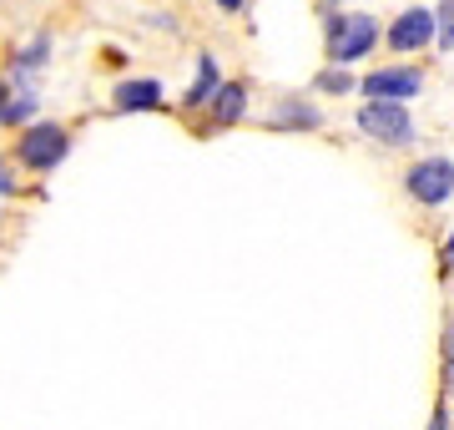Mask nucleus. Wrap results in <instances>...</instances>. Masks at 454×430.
Returning <instances> with one entry per match:
<instances>
[{"label":"nucleus","mask_w":454,"mask_h":430,"mask_svg":"<svg viewBox=\"0 0 454 430\" xmlns=\"http://www.w3.org/2000/svg\"><path fill=\"white\" fill-rule=\"evenodd\" d=\"M207 107H212V127L223 132V127H232V122H243V112H247V86H243V82H223V86H217V97H212Z\"/></svg>","instance_id":"9d476101"},{"label":"nucleus","mask_w":454,"mask_h":430,"mask_svg":"<svg viewBox=\"0 0 454 430\" xmlns=\"http://www.w3.org/2000/svg\"><path fill=\"white\" fill-rule=\"evenodd\" d=\"M217 86H223V71H217V61L202 51V56H197V82L182 92V107H187V112H202V107L217 97Z\"/></svg>","instance_id":"1a4fd4ad"},{"label":"nucleus","mask_w":454,"mask_h":430,"mask_svg":"<svg viewBox=\"0 0 454 430\" xmlns=\"http://www.w3.org/2000/svg\"><path fill=\"white\" fill-rule=\"evenodd\" d=\"M313 92L348 97V92H358V82H354V71H348V67H328V71H318V76H313Z\"/></svg>","instance_id":"f8f14e48"},{"label":"nucleus","mask_w":454,"mask_h":430,"mask_svg":"<svg viewBox=\"0 0 454 430\" xmlns=\"http://www.w3.org/2000/svg\"><path fill=\"white\" fill-rule=\"evenodd\" d=\"M429 430H450V415H444V410H434V420H429Z\"/></svg>","instance_id":"f3484780"},{"label":"nucleus","mask_w":454,"mask_h":430,"mask_svg":"<svg viewBox=\"0 0 454 430\" xmlns=\"http://www.w3.org/2000/svg\"><path fill=\"white\" fill-rule=\"evenodd\" d=\"M404 187L409 198L419 203V208H439V203H450L454 193V157H424L404 172Z\"/></svg>","instance_id":"20e7f679"},{"label":"nucleus","mask_w":454,"mask_h":430,"mask_svg":"<svg viewBox=\"0 0 454 430\" xmlns=\"http://www.w3.org/2000/svg\"><path fill=\"white\" fill-rule=\"evenodd\" d=\"M450 364H454V319L444 324V370H450Z\"/></svg>","instance_id":"2eb2a0df"},{"label":"nucleus","mask_w":454,"mask_h":430,"mask_svg":"<svg viewBox=\"0 0 454 430\" xmlns=\"http://www.w3.org/2000/svg\"><path fill=\"white\" fill-rule=\"evenodd\" d=\"M31 122H35V97L11 92V101L0 107V127H31Z\"/></svg>","instance_id":"9b49d317"},{"label":"nucleus","mask_w":454,"mask_h":430,"mask_svg":"<svg viewBox=\"0 0 454 430\" xmlns=\"http://www.w3.org/2000/svg\"><path fill=\"white\" fill-rule=\"evenodd\" d=\"M444 264L454 268V233H450V243H444Z\"/></svg>","instance_id":"6ab92c4d"},{"label":"nucleus","mask_w":454,"mask_h":430,"mask_svg":"<svg viewBox=\"0 0 454 430\" xmlns=\"http://www.w3.org/2000/svg\"><path fill=\"white\" fill-rule=\"evenodd\" d=\"M444 385H450V400H454V364L444 370Z\"/></svg>","instance_id":"aec40b11"},{"label":"nucleus","mask_w":454,"mask_h":430,"mask_svg":"<svg viewBox=\"0 0 454 430\" xmlns=\"http://www.w3.org/2000/svg\"><path fill=\"white\" fill-rule=\"evenodd\" d=\"M358 132L384 142V147H404L414 142V116L404 101H364L358 107Z\"/></svg>","instance_id":"f03ea898"},{"label":"nucleus","mask_w":454,"mask_h":430,"mask_svg":"<svg viewBox=\"0 0 454 430\" xmlns=\"http://www.w3.org/2000/svg\"><path fill=\"white\" fill-rule=\"evenodd\" d=\"M434 46L454 51V0H439L434 5Z\"/></svg>","instance_id":"ddd939ff"},{"label":"nucleus","mask_w":454,"mask_h":430,"mask_svg":"<svg viewBox=\"0 0 454 430\" xmlns=\"http://www.w3.org/2000/svg\"><path fill=\"white\" fill-rule=\"evenodd\" d=\"M0 193H16V182L5 178V167H0Z\"/></svg>","instance_id":"a211bd4d"},{"label":"nucleus","mask_w":454,"mask_h":430,"mask_svg":"<svg viewBox=\"0 0 454 430\" xmlns=\"http://www.w3.org/2000/svg\"><path fill=\"white\" fill-rule=\"evenodd\" d=\"M328 5H343V0H328Z\"/></svg>","instance_id":"4be33fe9"},{"label":"nucleus","mask_w":454,"mask_h":430,"mask_svg":"<svg viewBox=\"0 0 454 430\" xmlns=\"http://www.w3.org/2000/svg\"><path fill=\"white\" fill-rule=\"evenodd\" d=\"M46 56H51V36H35L31 46H26V51L16 56V67H20V71H31V67H46Z\"/></svg>","instance_id":"4468645a"},{"label":"nucleus","mask_w":454,"mask_h":430,"mask_svg":"<svg viewBox=\"0 0 454 430\" xmlns=\"http://www.w3.org/2000/svg\"><path fill=\"white\" fill-rule=\"evenodd\" d=\"M16 152L31 172H56V167L66 163V152H71V137H66V127H56V122H31V127L20 132Z\"/></svg>","instance_id":"7ed1b4c3"},{"label":"nucleus","mask_w":454,"mask_h":430,"mask_svg":"<svg viewBox=\"0 0 454 430\" xmlns=\"http://www.w3.org/2000/svg\"><path fill=\"white\" fill-rule=\"evenodd\" d=\"M373 41H379V20L364 16V11H333L324 26V51L333 67H354V61H364L373 51Z\"/></svg>","instance_id":"f257e3e1"},{"label":"nucleus","mask_w":454,"mask_h":430,"mask_svg":"<svg viewBox=\"0 0 454 430\" xmlns=\"http://www.w3.org/2000/svg\"><path fill=\"white\" fill-rule=\"evenodd\" d=\"M358 92L369 101H409L424 92V71L419 67H379L358 82Z\"/></svg>","instance_id":"39448f33"},{"label":"nucleus","mask_w":454,"mask_h":430,"mask_svg":"<svg viewBox=\"0 0 454 430\" xmlns=\"http://www.w3.org/2000/svg\"><path fill=\"white\" fill-rule=\"evenodd\" d=\"M212 5H217V11H243L247 0H212Z\"/></svg>","instance_id":"dca6fc26"},{"label":"nucleus","mask_w":454,"mask_h":430,"mask_svg":"<svg viewBox=\"0 0 454 430\" xmlns=\"http://www.w3.org/2000/svg\"><path fill=\"white\" fill-rule=\"evenodd\" d=\"M324 116H318V107L313 101H298V97H283L273 107V116H268V127H278V132H313Z\"/></svg>","instance_id":"6e6552de"},{"label":"nucleus","mask_w":454,"mask_h":430,"mask_svg":"<svg viewBox=\"0 0 454 430\" xmlns=\"http://www.w3.org/2000/svg\"><path fill=\"white\" fill-rule=\"evenodd\" d=\"M116 112H152V107H162V82L157 76H131L112 92Z\"/></svg>","instance_id":"0eeeda50"},{"label":"nucleus","mask_w":454,"mask_h":430,"mask_svg":"<svg viewBox=\"0 0 454 430\" xmlns=\"http://www.w3.org/2000/svg\"><path fill=\"white\" fill-rule=\"evenodd\" d=\"M434 46V11L429 5H409V11H399L389 26V51H424Z\"/></svg>","instance_id":"423d86ee"},{"label":"nucleus","mask_w":454,"mask_h":430,"mask_svg":"<svg viewBox=\"0 0 454 430\" xmlns=\"http://www.w3.org/2000/svg\"><path fill=\"white\" fill-rule=\"evenodd\" d=\"M5 101H11V86H5V82H0V107H5Z\"/></svg>","instance_id":"412c9836"}]
</instances>
